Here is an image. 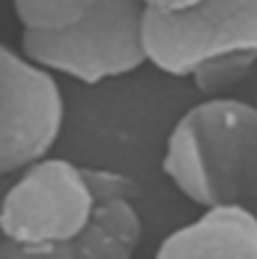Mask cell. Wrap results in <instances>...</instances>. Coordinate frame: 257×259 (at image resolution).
<instances>
[{
	"label": "cell",
	"mask_w": 257,
	"mask_h": 259,
	"mask_svg": "<svg viewBox=\"0 0 257 259\" xmlns=\"http://www.w3.org/2000/svg\"><path fill=\"white\" fill-rule=\"evenodd\" d=\"M162 169L202 209L257 201V106L227 96L192 106L171 126Z\"/></svg>",
	"instance_id": "6da1fadb"
},
{
	"label": "cell",
	"mask_w": 257,
	"mask_h": 259,
	"mask_svg": "<svg viewBox=\"0 0 257 259\" xmlns=\"http://www.w3.org/2000/svg\"><path fill=\"white\" fill-rule=\"evenodd\" d=\"M141 33L146 63L222 96L257 63V0H204L176 15L144 10Z\"/></svg>",
	"instance_id": "7a4b0ae2"
},
{
	"label": "cell",
	"mask_w": 257,
	"mask_h": 259,
	"mask_svg": "<svg viewBox=\"0 0 257 259\" xmlns=\"http://www.w3.org/2000/svg\"><path fill=\"white\" fill-rule=\"evenodd\" d=\"M96 209L84 166L48 156L0 179V244L20 254H46L84 234Z\"/></svg>",
	"instance_id": "3957f363"
},
{
	"label": "cell",
	"mask_w": 257,
	"mask_h": 259,
	"mask_svg": "<svg viewBox=\"0 0 257 259\" xmlns=\"http://www.w3.org/2000/svg\"><path fill=\"white\" fill-rule=\"evenodd\" d=\"M144 8L136 0H106L88 18L58 33H23V53L53 76L98 86L146 63Z\"/></svg>",
	"instance_id": "277c9868"
},
{
	"label": "cell",
	"mask_w": 257,
	"mask_h": 259,
	"mask_svg": "<svg viewBox=\"0 0 257 259\" xmlns=\"http://www.w3.org/2000/svg\"><path fill=\"white\" fill-rule=\"evenodd\" d=\"M66 123L58 78L23 51L0 43V179L43 161Z\"/></svg>",
	"instance_id": "5b68a950"
},
{
	"label": "cell",
	"mask_w": 257,
	"mask_h": 259,
	"mask_svg": "<svg viewBox=\"0 0 257 259\" xmlns=\"http://www.w3.org/2000/svg\"><path fill=\"white\" fill-rule=\"evenodd\" d=\"M144 224L134 201L98 204L84 234L46 254H20L0 244V259H134Z\"/></svg>",
	"instance_id": "8992f818"
},
{
	"label": "cell",
	"mask_w": 257,
	"mask_h": 259,
	"mask_svg": "<svg viewBox=\"0 0 257 259\" xmlns=\"http://www.w3.org/2000/svg\"><path fill=\"white\" fill-rule=\"evenodd\" d=\"M106 0H13L23 33H58L88 18Z\"/></svg>",
	"instance_id": "52a82bcc"
},
{
	"label": "cell",
	"mask_w": 257,
	"mask_h": 259,
	"mask_svg": "<svg viewBox=\"0 0 257 259\" xmlns=\"http://www.w3.org/2000/svg\"><path fill=\"white\" fill-rule=\"evenodd\" d=\"M84 171L96 204L136 201V196H139V181L136 179H131L121 171H111V169H88V166H84Z\"/></svg>",
	"instance_id": "ba28073f"
},
{
	"label": "cell",
	"mask_w": 257,
	"mask_h": 259,
	"mask_svg": "<svg viewBox=\"0 0 257 259\" xmlns=\"http://www.w3.org/2000/svg\"><path fill=\"white\" fill-rule=\"evenodd\" d=\"M204 0H139V5L149 13H159V15H176V13H187L192 8H197Z\"/></svg>",
	"instance_id": "9c48e42d"
},
{
	"label": "cell",
	"mask_w": 257,
	"mask_h": 259,
	"mask_svg": "<svg viewBox=\"0 0 257 259\" xmlns=\"http://www.w3.org/2000/svg\"><path fill=\"white\" fill-rule=\"evenodd\" d=\"M154 259H257V252H214V254H192V257H174L157 249Z\"/></svg>",
	"instance_id": "30bf717a"
}]
</instances>
